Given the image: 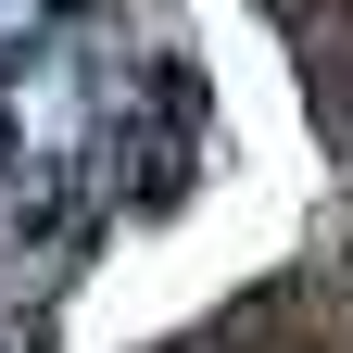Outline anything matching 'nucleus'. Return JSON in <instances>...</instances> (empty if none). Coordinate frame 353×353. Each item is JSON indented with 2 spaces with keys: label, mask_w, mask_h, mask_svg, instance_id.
<instances>
[{
  "label": "nucleus",
  "mask_w": 353,
  "mask_h": 353,
  "mask_svg": "<svg viewBox=\"0 0 353 353\" xmlns=\"http://www.w3.org/2000/svg\"><path fill=\"white\" fill-rule=\"evenodd\" d=\"M0 164H13V126H0Z\"/></svg>",
  "instance_id": "1"
}]
</instances>
